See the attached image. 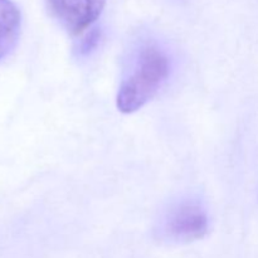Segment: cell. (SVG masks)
<instances>
[{"instance_id": "1", "label": "cell", "mask_w": 258, "mask_h": 258, "mask_svg": "<svg viewBox=\"0 0 258 258\" xmlns=\"http://www.w3.org/2000/svg\"><path fill=\"white\" fill-rule=\"evenodd\" d=\"M171 73V59L154 40L141 42L131 53L118 86V111L133 113L150 102L163 88Z\"/></svg>"}, {"instance_id": "3", "label": "cell", "mask_w": 258, "mask_h": 258, "mask_svg": "<svg viewBox=\"0 0 258 258\" xmlns=\"http://www.w3.org/2000/svg\"><path fill=\"white\" fill-rule=\"evenodd\" d=\"M49 12L72 35L90 29L102 14L107 0H45Z\"/></svg>"}, {"instance_id": "4", "label": "cell", "mask_w": 258, "mask_h": 258, "mask_svg": "<svg viewBox=\"0 0 258 258\" xmlns=\"http://www.w3.org/2000/svg\"><path fill=\"white\" fill-rule=\"evenodd\" d=\"M22 12L13 0H0V62L15 50L22 34Z\"/></svg>"}, {"instance_id": "2", "label": "cell", "mask_w": 258, "mask_h": 258, "mask_svg": "<svg viewBox=\"0 0 258 258\" xmlns=\"http://www.w3.org/2000/svg\"><path fill=\"white\" fill-rule=\"evenodd\" d=\"M209 218L204 204L186 198L174 203L160 221V237L171 243H189L206 237Z\"/></svg>"}]
</instances>
